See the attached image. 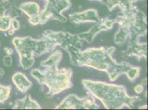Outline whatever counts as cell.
Here are the masks:
<instances>
[{
	"label": "cell",
	"mask_w": 148,
	"mask_h": 110,
	"mask_svg": "<svg viewBox=\"0 0 148 110\" xmlns=\"http://www.w3.org/2000/svg\"><path fill=\"white\" fill-rule=\"evenodd\" d=\"M115 47L90 48L81 51L77 66L93 68L108 74L111 81H115L119 75L125 74L128 78L133 81L139 76L140 67L131 65L129 63H118L112 57Z\"/></svg>",
	"instance_id": "obj_1"
},
{
	"label": "cell",
	"mask_w": 148,
	"mask_h": 110,
	"mask_svg": "<svg viewBox=\"0 0 148 110\" xmlns=\"http://www.w3.org/2000/svg\"><path fill=\"white\" fill-rule=\"evenodd\" d=\"M62 57V51H56L46 60L40 62L44 70L34 68L31 71V76L40 84L48 88L49 90L45 95L46 98H51L72 86V69L70 68L59 69L58 67Z\"/></svg>",
	"instance_id": "obj_2"
},
{
	"label": "cell",
	"mask_w": 148,
	"mask_h": 110,
	"mask_svg": "<svg viewBox=\"0 0 148 110\" xmlns=\"http://www.w3.org/2000/svg\"><path fill=\"white\" fill-rule=\"evenodd\" d=\"M82 84L108 110H121L124 106L131 108L133 103L140 98L129 96L123 86L86 79L82 80Z\"/></svg>",
	"instance_id": "obj_3"
},
{
	"label": "cell",
	"mask_w": 148,
	"mask_h": 110,
	"mask_svg": "<svg viewBox=\"0 0 148 110\" xmlns=\"http://www.w3.org/2000/svg\"><path fill=\"white\" fill-rule=\"evenodd\" d=\"M12 43L18 54L20 65L25 70L32 67L35 57L50 52L57 46L54 42L44 37L39 40L31 37H15Z\"/></svg>",
	"instance_id": "obj_4"
},
{
	"label": "cell",
	"mask_w": 148,
	"mask_h": 110,
	"mask_svg": "<svg viewBox=\"0 0 148 110\" xmlns=\"http://www.w3.org/2000/svg\"><path fill=\"white\" fill-rule=\"evenodd\" d=\"M122 13L115 18L116 23L127 31L130 37L129 41H139L140 37L145 35L148 31L146 14L134 5Z\"/></svg>",
	"instance_id": "obj_5"
},
{
	"label": "cell",
	"mask_w": 148,
	"mask_h": 110,
	"mask_svg": "<svg viewBox=\"0 0 148 110\" xmlns=\"http://www.w3.org/2000/svg\"><path fill=\"white\" fill-rule=\"evenodd\" d=\"M43 37H46L65 50L69 55L70 63L77 66L82 48V40L78 34H72L69 32L55 31L48 30L45 31Z\"/></svg>",
	"instance_id": "obj_6"
},
{
	"label": "cell",
	"mask_w": 148,
	"mask_h": 110,
	"mask_svg": "<svg viewBox=\"0 0 148 110\" xmlns=\"http://www.w3.org/2000/svg\"><path fill=\"white\" fill-rule=\"evenodd\" d=\"M47 3L38 16L29 18L28 22L32 25H43L50 19L57 20L62 23L67 21V18L62 13L71 6V0H45Z\"/></svg>",
	"instance_id": "obj_7"
},
{
	"label": "cell",
	"mask_w": 148,
	"mask_h": 110,
	"mask_svg": "<svg viewBox=\"0 0 148 110\" xmlns=\"http://www.w3.org/2000/svg\"><path fill=\"white\" fill-rule=\"evenodd\" d=\"M99 106L91 96L80 98L75 94L69 95L56 108V110H97Z\"/></svg>",
	"instance_id": "obj_8"
},
{
	"label": "cell",
	"mask_w": 148,
	"mask_h": 110,
	"mask_svg": "<svg viewBox=\"0 0 148 110\" xmlns=\"http://www.w3.org/2000/svg\"><path fill=\"white\" fill-rule=\"evenodd\" d=\"M116 23L115 19H111L108 18L100 19L99 22L97 23V24L94 25L89 31L79 34L78 35L81 40L85 41L88 43H91L98 34L102 31L111 29Z\"/></svg>",
	"instance_id": "obj_9"
},
{
	"label": "cell",
	"mask_w": 148,
	"mask_h": 110,
	"mask_svg": "<svg viewBox=\"0 0 148 110\" xmlns=\"http://www.w3.org/2000/svg\"><path fill=\"white\" fill-rule=\"evenodd\" d=\"M71 22L79 24L81 23H98L99 17L97 11L95 9H88L81 12L74 13L69 15Z\"/></svg>",
	"instance_id": "obj_10"
},
{
	"label": "cell",
	"mask_w": 148,
	"mask_h": 110,
	"mask_svg": "<svg viewBox=\"0 0 148 110\" xmlns=\"http://www.w3.org/2000/svg\"><path fill=\"white\" fill-rule=\"evenodd\" d=\"M148 45L147 43H140L139 41H129L126 54L128 56H134L139 60L142 58H147Z\"/></svg>",
	"instance_id": "obj_11"
},
{
	"label": "cell",
	"mask_w": 148,
	"mask_h": 110,
	"mask_svg": "<svg viewBox=\"0 0 148 110\" xmlns=\"http://www.w3.org/2000/svg\"><path fill=\"white\" fill-rule=\"evenodd\" d=\"M12 109L13 110H41L42 108L37 102L32 99L29 94H27L25 98L17 100Z\"/></svg>",
	"instance_id": "obj_12"
},
{
	"label": "cell",
	"mask_w": 148,
	"mask_h": 110,
	"mask_svg": "<svg viewBox=\"0 0 148 110\" xmlns=\"http://www.w3.org/2000/svg\"><path fill=\"white\" fill-rule=\"evenodd\" d=\"M12 79L13 84L22 93L27 92L32 86V83L22 72L16 73L13 75Z\"/></svg>",
	"instance_id": "obj_13"
},
{
	"label": "cell",
	"mask_w": 148,
	"mask_h": 110,
	"mask_svg": "<svg viewBox=\"0 0 148 110\" xmlns=\"http://www.w3.org/2000/svg\"><path fill=\"white\" fill-rule=\"evenodd\" d=\"M19 9L22 12L29 17V18H32L38 16L40 13V7L38 4L35 2H27L22 3L19 7Z\"/></svg>",
	"instance_id": "obj_14"
},
{
	"label": "cell",
	"mask_w": 148,
	"mask_h": 110,
	"mask_svg": "<svg viewBox=\"0 0 148 110\" xmlns=\"http://www.w3.org/2000/svg\"><path fill=\"white\" fill-rule=\"evenodd\" d=\"M12 18L7 14L0 16V31H7L12 26Z\"/></svg>",
	"instance_id": "obj_15"
},
{
	"label": "cell",
	"mask_w": 148,
	"mask_h": 110,
	"mask_svg": "<svg viewBox=\"0 0 148 110\" xmlns=\"http://www.w3.org/2000/svg\"><path fill=\"white\" fill-rule=\"evenodd\" d=\"M128 34L123 29L119 28L114 36V43L117 46H122L125 43Z\"/></svg>",
	"instance_id": "obj_16"
},
{
	"label": "cell",
	"mask_w": 148,
	"mask_h": 110,
	"mask_svg": "<svg viewBox=\"0 0 148 110\" xmlns=\"http://www.w3.org/2000/svg\"><path fill=\"white\" fill-rule=\"evenodd\" d=\"M11 89V86L0 84V103H5L10 98Z\"/></svg>",
	"instance_id": "obj_17"
},
{
	"label": "cell",
	"mask_w": 148,
	"mask_h": 110,
	"mask_svg": "<svg viewBox=\"0 0 148 110\" xmlns=\"http://www.w3.org/2000/svg\"><path fill=\"white\" fill-rule=\"evenodd\" d=\"M6 14L9 15L12 18H16L22 16V11L17 7L12 6Z\"/></svg>",
	"instance_id": "obj_18"
},
{
	"label": "cell",
	"mask_w": 148,
	"mask_h": 110,
	"mask_svg": "<svg viewBox=\"0 0 148 110\" xmlns=\"http://www.w3.org/2000/svg\"><path fill=\"white\" fill-rule=\"evenodd\" d=\"M12 6L9 1H2L0 3V16L6 14Z\"/></svg>",
	"instance_id": "obj_19"
},
{
	"label": "cell",
	"mask_w": 148,
	"mask_h": 110,
	"mask_svg": "<svg viewBox=\"0 0 148 110\" xmlns=\"http://www.w3.org/2000/svg\"><path fill=\"white\" fill-rule=\"evenodd\" d=\"M3 63L6 67H11L12 65L13 60L11 56L6 55L3 58Z\"/></svg>",
	"instance_id": "obj_20"
},
{
	"label": "cell",
	"mask_w": 148,
	"mask_h": 110,
	"mask_svg": "<svg viewBox=\"0 0 148 110\" xmlns=\"http://www.w3.org/2000/svg\"><path fill=\"white\" fill-rule=\"evenodd\" d=\"M13 29L14 31H17L20 28V24L19 22L16 19V18L13 19L12 21V26Z\"/></svg>",
	"instance_id": "obj_21"
},
{
	"label": "cell",
	"mask_w": 148,
	"mask_h": 110,
	"mask_svg": "<svg viewBox=\"0 0 148 110\" xmlns=\"http://www.w3.org/2000/svg\"><path fill=\"white\" fill-rule=\"evenodd\" d=\"M134 90L136 94H141L144 90V87L142 84L136 85L134 88Z\"/></svg>",
	"instance_id": "obj_22"
},
{
	"label": "cell",
	"mask_w": 148,
	"mask_h": 110,
	"mask_svg": "<svg viewBox=\"0 0 148 110\" xmlns=\"http://www.w3.org/2000/svg\"><path fill=\"white\" fill-rule=\"evenodd\" d=\"M4 50L5 51V52L6 53L7 55H10L11 56L13 54V50L10 48H8V47H6L4 48Z\"/></svg>",
	"instance_id": "obj_23"
},
{
	"label": "cell",
	"mask_w": 148,
	"mask_h": 110,
	"mask_svg": "<svg viewBox=\"0 0 148 110\" xmlns=\"http://www.w3.org/2000/svg\"><path fill=\"white\" fill-rule=\"evenodd\" d=\"M8 31V35H10V36H12L15 33V31L14 29H11L10 28Z\"/></svg>",
	"instance_id": "obj_24"
},
{
	"label": "cell",
	"mask_w": 148,
	"mask_h": 110,
	"mask_svg": "<svg viewBox=\"0 0 148 110\" xmlns=\"http://www.w3.org/2000/svg\"><path fill=\"white\" fill-rule=\"evenodd\" d=\"M5 71L2 68H0V79L4 75Z\"/></svg>",
	"instance_id": "obj_25"
},
{
	"label": "cell",
	"mask_w": 148,
	"mask_h": 110,
	"mask_svg": "<svg viewBox=\"0 0 148 110\" xmlns=\"http://www.w3.org/2000/svg\"><path fill=\"white\" fill-rule=\"evenodd\" d=\"M142 83L143 85H146L147 84V78H145L142 80Z\"/></svg>",
	"instance_id": "obj_26"
},
{
	"label": "cell",
	"mask_w": 148,
	"mask_h": 110,
	"mask_svg": "<svg viewBox=\"0 0 148 110\" xmlns=\"http://www.w3.org/2000/svg\"><path fill=\"white\" fill-rule=\"evenodd\" d=\"M90 1H99L101 3L104 4L105 5H106V4L107 3V0H90Z\"/></svg>",
	"instance_id": "obj_27"
},
{
	"label": "cell",
	"mask_w": 148,
	"mask_h": 110,
	"mask_svg": "<svg viewBox=\"0 0 148 110\" xmlns=\"http://www.w3.org/2000/svg\"><path fill=\"white\" fill-rule=\"evenodd\" d=\"M148 109V105H145L144 106H142L139 108V109Z\"/></svg>",
	"instance_id": "obj_28"
},
{
	"label": "cell",
	"mask_w": 148,
	"mask_h": 110,
	"mask_svg": "<svg viewBox=\"0 0 148 110\" xmlns=\"http://www.w3.org/2000/svg\"><path fill=\"white\" fill-rule=\"evenodd\" d=\"M129 2H130V3H131V4H132V5H134V3L136 2V1H138V0H128Z\"/></svg>",
	"instance_id": "obj_29"
},
{
	"label": "cell",
	"mask_w": 148,
	"mask_h": 110,
	"mask_svg": "<svg viewBox=\"0 0 148 110\" xmlns=\"http://www.w3.org/2000/svg\"><path fill=\"white\" fill-rule=\"evenodd\" d=\"M2 1H8L9 0H1Z\"/></svg>",
	"instance_id": "obj_30"
}]
</instances>
